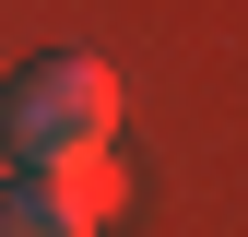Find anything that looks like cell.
<instances>
[{
	"label": "cell",
	"mask_w": 248,
	"mask_h": 237,
	"mask_svg": "<svg viewBox=\"0 0 248 237\" xmlns=\"http://www.w3.org/2000/svg\"><path fill=\"white\" fill-rule=\"evenodd\" d=\"M118 214V154H71V166H24L0 190V237H95Z\"/></svg>",
	"instance_id": "7a4b0ae2"
},
{
	"label": "cell",
	"mask_w": 248,
	"mask_h": 237,
	"mask_svg": "<svg viewBox=\"0 0 248 237\" xmlns=\"http://www.w3.org/2000/svg\"><path fill=\"white\" fill-rule=\"evenodd\" d=\"M0 131H12V154H24V166L107 154V131H118V71H107V59H83V48L24 59L12 95H0Z\"/></svg>",
	"instance_id": "6da1fadb"
}]
</instances>
